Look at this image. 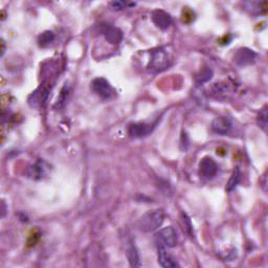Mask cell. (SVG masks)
<instances>
[{
  "mask_svg": "<svg viewBox=\"0 0 268 268\" xmlns=\"http://www.w3.org/2000/svg\"><path fill=\"white\" fill-rule=\"evenodd\" d=\"M165 220V212L161 209H156L144 214L137 222V227L144 232H151L161 227Z\"/></svg>",
  "mask_w": 268,
  "mask_h": 268,
  "instance_id": "1",
  "label": "cell"
},
{
  "mask_svg": "<svg viewBox=\"0 0 268 268\" xmlns=\"http://www.w3.org/2000/svg\"><path fill=\"white\" fill-rule=\"evenodd\" d=\"M170 65V56L165 48H157L151 51L148 69L151 73L157 74L167 69Z\"/></svg>",
  "mask_w": 268,
  "mask_h": 268,
  "instance_id": "2",
  "label": "cell"
},
{
  "mask_svg": "<svg viewBox=\"0 0 268 268\" xmlns=\"http://www.w3.org/2000/svg\"><path fill=\"white\" fill-rule=\"evenodd\" d=\"M91 89L103 100H111L115 97V90L110 83L104 77H97L91 82Z\"/></svg>",
  "mask_w": 268,
  "mask_h": 268,
  "instance_id": "3",
  "label": "cell"
},
{
  "mask_svg": "<svg viewBox=\"0 0 268 268\" xmlns=\"http://www.w3.org/2000/svg\"><path fill=\"white\" fill-rule=\"evenodd\" d=\"M257 57H258V54L253 49L247 48V47H242L236 51V54L234 56V62L236 65L240 67H244V66L255 63Z\"/></svg>",
  "mask_w": 268,
  "mask_h": 268,
  "instance_id": "4",
  "label": "cell"
},
{
  "mask_svg": "<svg viewBox=\"0 0 268 268\" xmlns=\"http://www.w3.org/2000/svg\"><path fill=\"white\" fill-rule=\"evenodd\" d=\"M156 241L160 242L166 247H175L178 243V237L176 230L172 227H168L160 230L156 234Z\"/></svg>",
  "mask_w": 268,
  "mask_h": 268,
  "instance_id": "5",
  "label": "cell"
},
{
  "mask_svg": "<svg viewBox=\"0 0 268 268\" xmlns=\"http://www.w3.org/2000/svg\"><path fill=\"white\" fill-rule=\"evenodd\" d=\"M49 166L44 160H38L32 165L29 169H28V177L34 180H40L43 179L44 177H46L48 175L49 172Z\"/></svg>",
  "mask_w": 268,
  "mask_h": 268,
  "instance_id": "6",
  "label": "cell"
},
{
  "mask_svg": "<svg viewBox=\"0 0 268 268\" xmlns=\"http://www.w3.org/2000/svg\"><path fill=\"white\" fill-rule=\"evenodd\" d=\"M218 171V166L216 161L211 157H203L199 162V174L205 179H212L216 176Z\"/></svg>",
  "mask_w": 268,
  "mask_h": 268,
  "instance_id": "7",
  "label": "cell"
},
{
  "mask_svg": "<svg viewBox=\"0 0 268 268\" xmlns=\"http://www.w3.org/2000/svg\"><path fill=\"white\" fill-rule=\"evenodd\" d=\"M101 32L105 39L110 42L111 44H118L123 40V33L119 29L110 24H103L101 27Z\"/></svg>",
  "mask_w": 268,
  "mask_h": 268,
  "instance_id": "8",
  "label": "cell"
},
{
  "mask_svg": "<svg viewBox=\"0 0 268 268\" xmlns=\"http://www.w3.org/2000/svg\"><path fill=\"white\" fill-rule=\"evenodd\" d=\"M156 245H157V259H158V263L161 267L163 268H174L178 267V263L173 259V257L167 252L166 246L161 244L160 242L156 241Z\"/></svg>",
  "mask_w": 268,
  "mask_h": 268,
  "instance_id": "9",
  "label": "cell"
},
{
  "mask_svg": "<svg viewBox=\"0 0 268 268\" xmlns=\"http://www.w3.org/2000/svg\"><path fill=\"white\" fill-rule=\"evenodd\" d=\"M49 89L45 86H41L37 90H35L29 98V103L32 107L40 108L45 105V103L48 98Z\"/></svg>",
  "mask_w": 268,
  "mask_h": 268,
  "instance_id": "10",
  "label": "cell"
},
{
  "mask_svg": "<svg viewBox=\"0 0 268 268\" xmlns=\"http://www.w3.org/2000/svg\"><path fill=\"white\" fill-rule=\"evenodd\" d=\"M211 128H212V130L215 133L221 134V135H226L230 131L231 123H230V120L228 117L218 116V117H215L213 119Z\"/></svg>",
  "mask_w": 268,
  "mask_h": 268,
  "instance_id": "11",
  "label": "cell"
},
{
  "mask_svg": "<svg viewBox=\"0 0 268 268\" xmlns=\"http://www.w3.org/2000/svg\"><path fill=\"white\" fill-rule=\"evenodd\" d=\"M153 125L146 124V123H135L130 125L128 129V133L131 137L141 138L145 137L152 132Z\"/></svg>",
  "mask_w": 268,
  "mask_h": 268,
  "instance_id": "12",
  "label": "cell"
},
{
  "mask_svg": "<svg viewBox=\"0 0 268 268\" xmlns=\"http://www.w3.org/2000/svg\"><path fill=\"white\" fill-rule=\"evenodd\" d=\"M152 20L156 27L162 31L167 30L172 22L171 16L162 10H156L152 13Z\"/></svg>",
  "mask_w": 268,
  "mask_h": 268,
  "instance_id": "13",
  "label": "cell"
},
{
  "mask_svg": "<svg viewBox=\"0 0 268 268\" xmlns=\"http://www.w3.org/2000/svg\"><path fill=\"white\" fill-rule=\"evenodd\" d=\"M127 257L129 263L132 267H140L141 266V260H140V254H138V250L135 246V244L131 243L129 245L127 249Z\"/></svg>",
  "mask_w": 268,
  "mask_h": 268,
  "instance_id": "14",
  "label": "cell"
},
{
  "mask_svg": "<svg viewBox=\"0 0 268 268\" xmlns=\"http://www.w3.org/2000/svg\"><path fill=\"white\" fill-rule=\"evenodd\" d=\"M55 40V34L50 31L43 32L38 37V44L40 47H47Z\"/></svg>",
  "mask_w": 268,
  "mask_h": 268,
  "instance_id": "15",
  "label": "cell"
},
{
  "mask_svg": "<svg viewBox=\"0 0 268 268\" xmlns=\"http://www.w3.org/2000/svg\"><path fill=\"white\" fill-rule=\"evenodd\" d=\"M241 179V171L239 169V167H236L234 172H232V174L229 180V183L227 185V191L231 192L232 190H235L238 186V184L240 183Z\"/></svg>",
  "mask_w": 268,
  "mask_h": 268,
  "instance_id": "16",
  "label": "cell"
},
{
  "mask_svg": "<svg viewBox=\"0 0 268 268\" xmlns=\"http://www.w3.org/2000/svg\"><path fill=\"white\" fill-rule=\"evenodd\" d=\"M181 226H183L184 231H186L188 236L193 237L194 236V230H193V224L191 219H190L189 216L186 213H181Z\"/></svg>",
  "mask_w": 268,
  "mask_h": 268,
  "instance_id": "17",
  "label": "cell"
},
{
  "mask_svg": "<svg viewBox=\"0 0 268 268\" xmlns=\"http://www.w3.org/2000/svg\"><path fill=\"white\" fill-rule=\"evenodd\" d=\"M258 126L260 127L264 132L267 131V125H268V111L267 107H264L260 112H259L257 117Z\"/></svg>",
  "mask_w": 268,
  "mask_h": 268,
  "instance_id": "18",
  "label": "cell"
},
{
  "mask_svg": "<svg viewBox=\"0 0 268 268\" xmlns=\"http://www.w3.org/2000/svg\"><path fill=\"white\" fill-rule=\"evenodd\" d=\"M213 77V71L211 68H204L203 71L196 77L197 85H201L207 81H210Z\"/></svg>",
  "mask_w": 268,
  "mask_h": 268,
  "instance_id": "19",
  "label": "cell"
},
{
  "mask_svg": "<svg viewBox=\"0 0 268 268\" xmlns=\"http://www.w3.org/2000/svg\"><path fill=\"white\" fill-rule=\"evenodd\" d=\"M129 5H134V3H129V2H125V1L110 2V6L112 7V10H115V11H120Z\"/></svg>",
  "mask_w": 268,
  "mask_h": 268,
  "instance_id": "20",
  "label": "cell"
},
{
  "mask_svg": "<svg viewBox=\"0 0 268 268\" xmlns=\"http://www.w3.org/2000/svg\"><path fill=\"white\" fill-rule=\"evenodd\" d=\"M1 211H2V217H4V216H5V204H4V201L1 202Z\"/></svg>",
  "mask_w": 268,
  "mask_h": 268,
  "instance_id": "21",
  "label": "cell"
},
{
  "mask_svg": "<svg viewBox=\"0 0 268 268\" xmlns=\"http://www.w3.org/2000/svg\"><path fill=\"white\" fill-rule=\"evenodd\" d=\"M1 44H2V50H1V56H2L3 53H4V42H3V40L1 41Z\"/></svg>",
  "mask_w": 268,
  "mask_h": 268,
  "instance_id": "22",
  "label": "cell"
}]
</instances>
